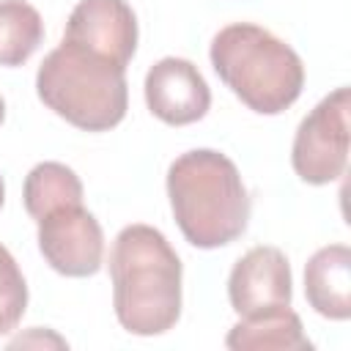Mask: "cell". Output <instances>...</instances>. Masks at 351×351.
<instances>
[{
	"mask_svg": "<svg viewBox=\"0 0 351 351\" xmlns=\"http://www.w3.org/2000/svg\"><path fill=\"white\" fill-rule=\"evenodd\" d=\"M348 162V88L324 96L299 123L291 165L304 184L321 186L343 176Z\"/></svg>",
	"mask_w": 351,
	"mask_h": 351,
	"instance_id": "5",
	"label": "cell"
},
{
	"mask_svg": "<svg viewBox=\"0 0 351 351\" xmlns=\"http://www.w3.org/2000/svg\"><path fill=\"white\" fill-rule=\"evenodd\" d=\"M145 104L162 123L186 126L208 112L211 90L192 60L162 58L145 74Z\"/></svg>",
	"mask_w": 351,
	"mask_h": 351,
	"instance_id": "9",
	"label": "cell"
},
{
	"mask_svg": "<svg viewBox=\"0 0 351 351\" xmlns=\"http://www.w3.org/2000/svg\"><path fill=\"white\" fill-rule=\"evenodd\" d=\"M38 99L82 132L118 126L129 107L126 69L80 44L60 41L38 66Z\"/></svg>",
	"mask_w": 351,
	"mask_h": 351,
	"instance_id": "4",
	"label": "cell"
},
{
	"mask_svg": "<svg viewBox=\"0 0 351 351\" xmlns=\"http://www.w3.org/2000/svg\"><path fill=\"white\" fill-rule=\"evenodd\" d=\"M41 41V14L25 0H0V66H22Z\"/></svg>",
	"mask_w": 351,
	"mask_h": 351,
	"instance_id": "13",
	"label": "cell"
},
{
	"mask_svg": "<svg viewBox=\"0 0 351 351\" xmlns=\"http://www.w3.org/2000/svg\"><path fill=\"white\" fill-rule=\"evenodd\" d=\"M63 41L126 69L137 49V16L126 0H80L69 14Z\"/></svg>",
	"mask_w": 351,
	"mask_h": 351,
	"instance_id": "8",
	"label": "cell"
},
{
	"mask_svg": "<svg viewBox=\"0 0 351 351\" xmlns=\"http://www.w3.org/2000/svg\"><path fill=\"white\" fill-rule=\"evenodd\" d=\"M217 77L250 110L277 115L288 110L304 88L302 58L274 33L252 22H233L211 41Z\"/></svg>",
	"mask_w": 351,
	"mask_h": 351,
	"instance_id": "3",
	"label": "cell"
},
{
	"mask_svg": "<svg viewBox=\"0 0 351 351\" xmlns=\"http://www.w3.org/2000/svg\"><path fill=\"white\" fill-rule=\"evenodd\" d=\"M167 197L176 225L192 247L217 250L247 230V186L233 159L214 148L186 151L170 165Z\"/></svg>",
	"mask_w": 351,
	"mask_h": 351,
	"instance_id": "2",
	"label": "cell"
},
{
	"mask_svg": "<svg viewBox=\"0 0 351 351\" xmlns=\"http://www.w3.org/2000/svg\"><path fill=\"white\" fill-rule=\"evenodd\" d=\"M3 118H5V101H3V96H0V123H3Z\"/></svg>",
	"mask_w": 351,
	"mask_h": 351,
	"instance_id": "16",
	"label": "cell"
},
{
	"mask_svg": "<svg viewBox=\"0 0 351 351\" xmlns=\"http://www.w3.org/2000/svg\"><path fill=\"white\" fill-rule=\"evenodd\" d=\"M118 324L140 337L165 335L181 318V261L162 230L126 225L110 250Z\"/></svg>",
	"mask_w": 351,
	"mask_h": 351,
	"instance_id": "1",
	"label": "cell"
},
{
	"mask_svg": "<svg viewBox=\"0 0 351 351\" xmlns=\"http://www.w3.org/2000/svg\"><path fill=\"white\" fill-rule=\"evenodd\" d=\"M38 222V250L44 261L63 277H93L104 258V233L99 219L69 203L47 211Z\"/></svg>",
	"mask_w": 351,
	"mask_h": 351,
	"instance_id": "6",
	"label": "cell"
},
{
	"mask_svg": "<svg viewBox=\"0 0 351 351\" xmlns=\"http://www.w3.org/2000/svg\"><path fill=\"white\" fill-rule=\"evenodd\" d=\"M3 200H5V184H3V178H0V208H3Z\"/></svg>",
	"mask_w": 351,
	"mask_h": 351,
	"instance_id": "15",
	"label": "cell"
},
{
	"mask_svg": "<svg viewBox=\"0 0 351 351\" xmlns=\"http://www.w3.org/2000/svg\"><path fill=\"white\" fill-rule=\"evenodd\" d=\"M27 307V285L14 255L0 244V335L16 329Z\"/></svg>",
	"mask_w": 351,
	"mask_h": 351,
	"instance_id": "14",
	"label": "cell"
},
{
	"mask_svg": "<svg viewBox=\"0 0 351 351\" xmlns=\"http://www.w3.org/2000/svg\"><path fill=\"white\" fill-rule=\"evenodd\" d=\"M304 296L329 321L351 318V250L346 244H329L313 252L304 266Z\"/></svg>",
	"mask_w": 351,
	"mask_h": 351,
	"instance_id": "10",
	"label": "cell"
},
{
	"mask_svg": "<svg viewBox=\"0 0 351 351\" xmlns=\"http://www.w3.org/2000/svg\"><path fill=\"white\" fill-rule=\"evenodd\" d=\"M291 266L282 250L258 244L236 261L228 277V299L239 318H255L291 307Z\"/></svg>",
	"mask_w": 351,
	"mask_h": 351,
	"instance_id": "7",
	"label": "cell"
},
{
	"mask_svg": "<svg viewBox=\"0 0 351 351\" xmlns=\"http://www.w3.org/2000/svg\"><path fill=\"white\" fill-rule=\"evenodd\" d=\"M233 351H310L313 343L302 332V318L291 310H274L255 318H241L225 337Z\"/></svg>",
	"mask_w": 351,
	"mask_h": 351,
	"instance_id": "11",
	"label": "cell"
},
{
	"mask_svg": "<svg viewBox=\"0 0 351 351\" xmlns=\"http://www.w3.org/2000/svg\"><path fill=\"white\" fill-rule=\"evenodd\" d=\"M22 200L25 211L33 219H41L58 206L82 203V181L71 167L60 162H41L25 176Z\"/></svg>",
	"mask_w": 351,
	"mask_h": 351,
	"instance_id": "12",
	"label": "cell"
}]
</instances>
